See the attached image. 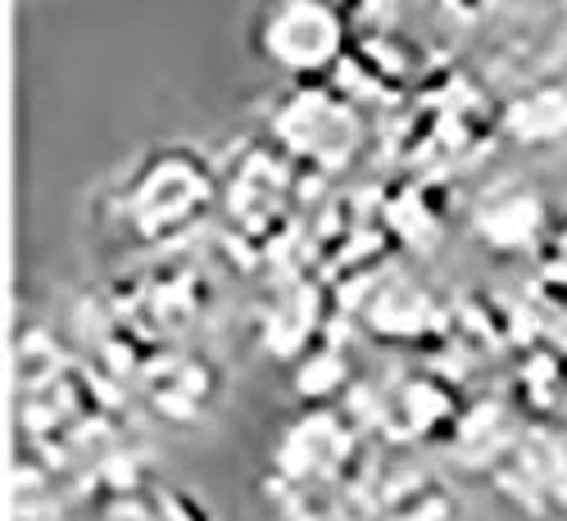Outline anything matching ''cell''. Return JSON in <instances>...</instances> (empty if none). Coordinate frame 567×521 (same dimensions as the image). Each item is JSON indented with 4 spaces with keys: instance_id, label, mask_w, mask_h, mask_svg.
<instances>
[{
    "instance_id": "cell-1",
    "label": "cell",
    "mask_w": 567,
    "mask_h": 521,
    "mask_svg": "<svg viewBox=\"0 0 567 521\" xmlns=\"http://www.w3.org/2000/svg\"><path fill=\"white\" fill-rule=\"evenodd\" d=\"M346 41H350L346 6L337 10L327 0H268L255 28L259 55L296 77L327 73L346 55Z\"/></svg>"
}]
</instances>
